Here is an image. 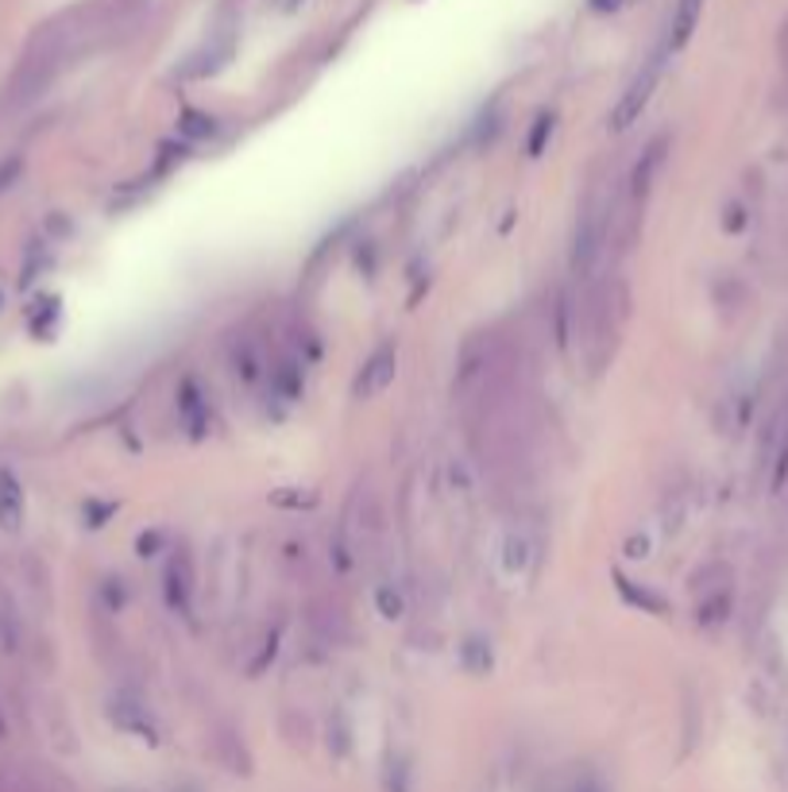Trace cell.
I'll return each mask as SVG.
<instances>
[{
	"mask_svg": "<svg viewBox=\"0 0 788 792\" xmlns=\"http://www.w3.org/2000/svg\"><path fill=\"white\" fill-rule=\"evenodd\" d=\"M622 4H626V0H592L595 12H618Z\"/></svg>",
	"mask_w": 788,
	"mask_h": 792,
	"instance_id": "ffe728a7",
	"label": "cell"
},
{
	"mask_svg": "<svg viewBox=\"0 0 788 792\" xmlns=\"http://www.w3.org/2000/svg\"><path fill=\"white\" fill-rule=\"evenodd\" d=\"M742 221H746L742 217V205H731V210H726V228L734 233V228H742Z\"/></svg>",
	"mask_w": 788,
	"mask_h": 792,
	"instance_id": "d6986e66",
	"label": "cell"
},
{
	"mask_svg": "<svg viewBox=\"0 0 788 792\" xmlns=\"http://www.w3.org/2000/svg\"><path fill=\"white\" fill-rule=\"evenodd\" d=\"M23 526V488L8 468H0V529L15 534Z\"/></svg>",
	"mask_w": 788,
	"mask_h": 792,
	"instance_id": "5b68a950",
	"label": "cell"
},
{
	"mask_svg": "<svg viewBox=\"0 0 788 792\" xmlns=\"http://www.w3.org/2000/svg\"><path fill=\"white\" fill-rule=\"evenodd\" d=\"M703 0H677V12H672V32H669V51H680L692 40L695 24H700Z\"/></svg>",
	"mask_w": 788,
	"mask_h": 792,
	"instance_id": "ba28073f",
	"label": "cell"
},
{
	"mask_svg": "<svg viewBox=\"0 0 788 792\" xmlns=\"http://www.w3.org/2000/svg\"><path fill=\"white\" fill-rule=\"evenodd\" d=\"M375 607L383 619H402V614H406V599H402V591H394L391 584H383V588L375 591Z\"/></svg>",
	"mask_w": 788,
	"mask_h": 792,
	"instance_id": "4fadbf2b",
	"label": "cell"
},
{
	"mask_svg": "<svg viewBox=\"0 0 788 792\" xmlns=\"http://www.w3.org/2000/svg\"><path fill=\"white\" fill-rule=\"evenodd\" d=\"M618 591L626 596V603H633V607H641V611H664V599L661 596H653L649 588H633V580H626V576H618Z\"/></svg>",
	"mask_w": 788,
	"mask_h": 792,
	"instance_id": "7c38bea8",
	"label": "cell"
},
{
	"mask_svg": "<svg viewBox=\"0 0 788 792\" xmlns=\"http://www.w3.org/2000/svg\"><path fill=\"white\" fill-rule=\"evenodd\" d=\"M108 715H113V723L120 730H128V735L143 738V742H155V727L151 719H147V711L139 704H128V699H116L113 707H108Z\"/></svg>",
	"mask_w": 788,
	"mask_h": 792,
	"instance_id": "52a82bcc",
	"label": "cell"
},
{
	"mask_svg": "<svg viewBox=\"0 0 788 792\" xmlns=\"http://www.w3.org/2000/svg\"><path fill=\"white\" fill-rule=\"evenodd\" d=\"M15 174H20V159H8V163H0V194L12 186Z\"/></svg>",
	"mask_w": 788,
	"mask_h": 792,
	"instance_id": "ac0fdd59",
	"label": "cell"
},
{
	"mask_svg": "<svg viewBox=\"0 0 788 792\" xmlns=\"http://www.w3.org/2000/svg\"><path fill=\"white\" fill-rule=\"evenodd\" d=\"M167 603H170V611H178V614L190 611V576H185L182 560H174V565L167 568Z\"/></svg>",
	"mask_w": 788,
	"mask_h": 792,
	"instance_id": "30bf717a",
	"label": "cell"
},
{
	"mask_svg": "<svg viewBox=\"0 0 788 792\" xmlns=\"http://www.w3.org/2000/svg\"><path fill=\"white\" fill-rule=\"evenodd\" d=\"M460 665H464V673H471V676L491 673V645L479 642V638H468V642L460 645Z\"/></svg>",
	"mask_w": 788,
	"mask_h": 792,
	"instance_id": "8fae6325",
	"label": "cell"
},
{
	"mask_svg": "<svg viewBox=\"0 0 788 792\" xmlns=\"http://www.w3.org/2000/svg\"><path fill=\"white\" fill-rule=\"evenodd\" d=\"M286 9H298V0H286Z\"/></svg>",
	"mask_w": 788,
	"mask_h": 792,
	"instance_id": "603a6c76",
	"label": "cell"
},
{
	"mask_svg": "<svg viewBox=\"0 0 788 792\" xmlns=\"http://www.w3.org/2000/svg\"><path fill=\"white\" fill-rule=\"evenodd\" d=\"M626 549H630V557H646V549H649V542H646V537H641V542H638V537H633V542H630V545H626Z\"/></svg>",
	"mask_w": 788,
	"mask_h": 792,
	"instance_id": "44dd1931",
	"label": "cell"
},
{
	"mask_svg": "<svg viewBox=\"0 0 788 792\" xmlns=\"http://www.w3.org/2000/svg\"><path fill=\"white\" fill-rule=\"evenodd\" d=\"M502 565L510 576H525L533 568V537L525 529H510L502 542Z\"/></svg>",
	"mask_w": 788,
	"mask_h": 792,
	"instance_id": "8992f818",
	"label": "cell"
},
{
	"mask_svg": "<svg viewBox=\"0 0 788 792\" xmlns=\"http://www.w3.org/2000/svg\"><path fill=\"white\" fill-rule=\"evenodd\" d=\"M607 233H610V205L603 202H587V210L579 213L576 236H572V275L587 279L599 264L603 248H607Z\"/></svg>",
	"mask_w": 788,
	"mask_h": 792,
	"instance_id": "6da1fadb",
	"label": "cell"
},
{
	"mask_svg": "<svg viewBox=\"0 0 788 792\" xmlns=\"http://www.w3.org/2000/svg\"><path fill=\"white\" fill-rule=\"evenodd\" d=\"M657 78H661V58H653V63H649L646 71L630 82V89L622 94V101H618L615 113H610V132H626V128H630L633 120L646 113L649 97H653V89H657Z\"/></svg>",
	"mask_w": 788,
	"mask_h": 792,
	"instance_id": "7a4b0ae2",
	"label": "cell"
},
{
	"mask_svg": "<svg viewBox=\"0 0 788 792\" xmlns=\"http://www.w3.org/2000/svg\"><path fill=\"white\" fill-rule=\"evenodd\" d=\"M549 136H553V117H537V125H533V132H530V156H541Z\"/></svg>",
	"mask_w": 788,
	"mask_h": 792,
	"instance_id": "2e32d148",
	"label": "cell"
},
{
	"mask_svg": "<svg viewBox=\"0 0 788 792\" xmlns=\"http://www.w3.org/2000/svg\"><path fill=\"white\" fill-rule=\"evenodd\" d=\"M178 410H182V418H185V426H190L193 437L205 434V426H209V406L201 403V395H198V387H193V383H185V387H182Z\"/></svg>",
	"mask_w": 788,
	"mask_h": 792,
	"instance_id": "9c48e42d",
	"label": "cell"
},
{
	"mask_svg": "<svg viewBox=\"0 0 788 792\" xmlns=\"http://www.w3.org/2000/svg\"><path fill=\"white\" fill-rule=\"evenodd\" d=\"M275 383H278V390H283V398H298V390H301V375H298V367H294V364H286L283 372L275 375Z\"/></svg>",
	"mask_w": 788,
	"mask_h": 792,
	"instance_id": "9a60e30c",
	"label": "cell"
},
{
	"mask_svg": "<svg viewBox=\"0 0 788 792\" xmlns=\"http://www.w3.org/2000/svg\"><path fill=\"white\" fill-rule=\"evenodd\" d=\"M394 372H398V356H394L391 344L375 349L368 364H363L360 379H355V398H375L379 390H386L394 383Z\"/></svg>",
	"mask_w": 788,
	"mask_h": 792,
	"instance_id": "3957f363",
	"label": "cell"
},
{
	"mask_svg": "<svg viewBox=\"0 0 788 792\" xmlns=\"http://www.w3.org/2000/svg\"><path fill=\"white\" fill-rule=\"evenodd\" d=\"M213 128H216L213 120L198 117V113H185V120H182V132H190V136H209Z\"/></svg>",
	"mask_w": 788,
	"mask_h": 792,
	"instance_id": "e0dca14e",
	"label": "cell"
},
{
	"mask_svg": "<svg viewBox=\"0 0 788 792\" xmlns=\"http://www.w3.org/2000/svg\"><path fill=\"white\" fill-rule=\"evenodd\" d=\"M661 163H664V140H653L646 151H641L638 167H633V174H630V210L633 213L646 205V197H649V190H653V179H657V171H661Z\"/></svg>",
	"mask_w": 788,
	"mask_h": 792,
	"instance_id": "277c9868",
	"label": "cell"
},
{
	"mask_svg": "<svg viewBox=\"0 0 788 792\" xmlns=\"http://www.w3.org/2000/svg\"><path fill=\"white\" fill-rule=\"evenodd\" d=\"M576 792H603V789H599V784H595V781H584V784H579Z\"/></svg>",
	"mask_w": 788,
	"mask_h": 792,
	"instance_id": "7402d4cb",
	"label": "cell"
},
{
	"mask_svg": "<svg viewBox=\"0 0 788 792\" xmlns=\"http://www.w3.org/2000/svg\"><path fill=\"white\" fill-rule=\"evenodd\" d=\"M232 364H236V367H232V372H236V375H239V379H244V383L259 379V360H255V352L247 349V344H244V349L236 352V360H232Z\"/></svg>",
	"mask_w": 788,
	"mask_h": 792,
	"instance_id": "5bb4252c",
	"label": "cell"
}]
</instances>
